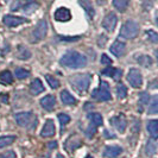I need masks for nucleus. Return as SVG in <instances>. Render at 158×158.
<instances>
[{
    "instance_id": "37",
    "label": "nucleus",
    "mask_w": 158,
    "mask_h": 158,
    "mask_svg": "<svg viewBox=\"0 0 158 158\" xmlns=\"http://www.w3.org/2000/svg\"><path fill=\"white\" fill-rule=\"evenodd\" d=\"M148 33V36H149V40L151 42H153V43H158V35L156 33L155 31H152V30H149V31L146 32Z\"/></svg>"
},
{
    "instance_id": "44",
    "label": "nucleus",
    "mask_w": 158,
    "mask_h": 158,
    "mask_svg": "<svg viewBox=\"0 0 158 158\" xmlns=\"http://www.w3.org/2000/svg\"><path fill=\"white\" fill-rule=\"evenodd\" d=\"M156 24H157V26H158V11L156 12Z\"/></svg>"
},
{
    "instance_id": "6",
    "label": "nucleus",
    "mask_w": 158,
    "mask_h": 158,
    "mask_svg": "<svg viewBox=\"0 0 158 158\" xmlns=\"http://www.w3.org/2000/svg\"><path fill=\"white\" fill-rule=\"evenodd\" d=\"M48 33V23L47 20H40L37 24V26L35 27V30L32 31V40L33 42H38L45 38Z\"/></svg>"
},
{
    "instance_id": "22",
    "label": "nucleus",
    "mask_w": 158,
    "mask_h": 158,
    "mask_svg": "<svg viewBox=\"0 0 158 158\" xmlns=\"http://www.w3.org/2000/svg\"><path fill=\"white\" fill-rule=\"evenodd\" d=\"M17 57L20 60H27L31 57V52L27 48H25L24 45H19L17 48Z\"/></svg>"
},
{
    "instance_id": "5",
    "label": "nucleus",
    "mask_w": 158,
    "mask_h": 158,
    "mask_svg": "<svg viewBox=\"0 0 158 158\" xmlns=\"http://www.w3.org/2000/svg\"><path fill=\"white\" fill-rule=\"evenodd\" d=\"M92 98L96 101H110L112 99V94L110 92V86L107 82H101L100 87L95 89L92 93Z\"/></svg>"
},
{
    "instance_id": "14",
    "label": "nucleus",
    "mask_w": 158,
    "mask_h": 158,
    "mask_svg": "<svg viewBox=\"0 0 158 158\" xmlns=\"http://www.w3.org/2000/svg\"><path fill=\"white\" fill-rule=\"evenodd\" d=\"M110 50L115 57H121L125 52V43H123L120 40H115L111 45Z\"/></svg>"
},
{
    "instance_id": "11",
    "label": "nucleus",
    "mask_w": 158,
    "mask_h": 158,
    "mask_svg": "<svg viewBox=\"0 0 158 158\" xmlns=\"http://www.w3.org/2000/svg\"><path fill=\"white\" fill-rule=\"evenodd\" d=\"M81 144H82V140L80 139L77 135H71V137H69L67 139V142L64 144V148L69 152H73L74 150H76L77 148H80Z\"/></svg>"
},
{
    "instance_id": "16",
    "label": "nucleus",
    "mask_w": 158,
    "mask_h": 158,
    "mask_svg": "<svg viewBox=\"0 0 158 158\" xmlns=\"http://www.w3.org/2000/svg\"><path fill=\"white\" fill-rule=\"evenodd\" d=\"M55 103H56V100L52 95H47V96H44V98L40 100V105H42V107H43L44 110L49 111V112H51L52 110H54Z\"/></svg>"
},
{
    "instance_id": "8",
    "label": "nucleus",
    "mask_w": 158,
    "mask_h": 158,
    "mask_svg": "<svg viewBox=\"0 0 158 158\" xmlns=\"http://www.w3.org/2000/svg\"><path fill=\"white\" fill-rule=\"evenodd\" d=\"M2 22L4 24L8 26V27H16L18 25H22L24 23H27L29 20L26 18H23V17H17V16H11V15H7L2 18Z\"/></svg>"
},
{
    "instance_id": "1",
    "label": "nucleus",
    "mask_w": 158,
    "mask_h": 158,
    "mask_svg": "<svg viewBox=\"0 0 158 158\" xmlns=\"http://www.w3.org/2000/svg\"><path fill=\"white\" fill-rule=\"evenodd\" d=\"M60 63L63 67L70 68V69H80V68L86 67L87 58L85 55L80 54L77 51H68L65 55L62 56Z\"/></svg>"
},
{
    "instance_id": "20",
    "label": "nucleus",
    "mask_w": 158,
    "mask_h": 158,
    "mask_svg": "<svg viewBox=\"0 0 158 158\" xmlns=\"http://www.w3.org/2000/svg\"><path fill=\"white\" fill-rule=\"evenodd\" d=\"M80 5L83 7V10L87 12V15L89 18H93L95 15V11H94V7H93V5H92V2L89 1V0H79Z\"/></svg>"
},
{
    "instance_id": "33",
    "label": "nucleus",
    "mask_w": 158,
    "mask_h": 158,
    "mask_svg": "<svg viewBox=\"0 0 158 158\" xmlns=\"http://www.w3.org/2000/svg\"><path fill=\"white\" fill-rule=\"evenodd\" d=\"M156 148H157V145H156V143L153 142V140H150V142L148 143V146H146V153L149 155V156H153L155 153H156Z\"/></svg>"
},
{
    "instance_id": "39",
    "label": "nucleus",
    "mask_w": 158,
    "mask_h": 158,
    "mask_svg": "<svg viewBox=\"0 0 158 158\" xmlns=\"http://www.w3.org/2000/svg\"><path fill=\"white\" fill-rule=\"evenodd\" d=\"M95 127H96V126H95V125H93V124H90V125H89V127L86 130V135H87L88 137H92V135L95 133V131H96V130H95Z\"/></svg>"
},
{
    "instance_id": "26",
    "label": "nucleus",
    "mask_w": 158,
    "mask_h": 158,
    "mask_svg": "<svg viewBox=\"0 0 158 158\" xmlns=\"http://www.w3.org/2000/svg\"><path fill=\"white\" fill-rule=\"evenodd\" d=\"M130 0H113V6L118 10L119 12H124L128 6Z\"/></svg>"
},
{
    "instance_id": "10",
    "label": "nucleus",
    "mask_w": 158,
    "mask_h": 158,
    "mask_svg": "<svg viewBox=\"0 0 158 158\" xmlns=\"http://www.w3.org/2000/svg\"><path fill=\"white\" fill-rule=\"evenodd\" d=\"M111 124L118 130L120 133H124L125 130H126V127H127L126 117L123 115V114H120V115H118V117H114V118L111 119Z\"/></svg>"
},
{
    "instance_id": "40",
    "label": "nucleus",
    "mask_w": 158,
    "mask_h": 158,
    "mask_svg": "<svg viewBox=\"0 0 158 158\" xmlns=\"http://www.w3.org/2000/svg\"><path fill=\"white\" fill-rule=\"evenodd\" d=\"M101 63H102V64H106V65H110V64L112 63V61H111V58H110L108 56L103 54V55L101 56Z\"/></svg>"
},
{
    "instance_id": "34",
    "label": "nucleus",
    "mask_w": 158,
    "mask_h": 158,
    "mask_svg": "<svg viewBox=\"0 0 158 158\" xmlns=\"http://www.w3.org/2000/svg\"><path fill=\"white\" fill-rule=\"evenodd\" d=\"M45 79H47V81L49 82V85H50V87L51 88L56 89V88L60 87V82H58L55 77H52L51 75H45Z\"/></svg>"
},
{
    "instance_id": "29",
    "label": "nucleus",
    "mask_w": 158,
    "mask_h": 158,
    "mask_svg": "<svg viewBox=\"0 0 158 158\" xmlns=\"http://www.w3.org/2000/svg\"><path fill=\"white\" fill-rule=\"evenodd\" d=\"M117 95L119 99H125L127 95V88L124 83H119L117 87Z\"/></svg>"
},
{
    "instance_id": "19",
    "label": "nucleus",
    "mask_w": 158,
    "mask_h": 158,
    "mask_svg": "<svg viewBox=\"0 0 158 158\" xmlns=\"http://www.w3.org/2000/svg\"><path fill=\"white\" fill-rule=\"evenodd\" d=\"M148 132L150 133V135L153 139L158 138V119L151 120L148 124Z\"/></svg>"
},
{
    "instance_id": "32",
    "label": "nucleus",
    "mask_w": 158,
    "mask_h": 158,
    "mask_svg": "<svg viewBox=\"0 0 158 158\" xmlns=\"http://www.w3.org/2000/svg\"><path fill=\"white\" fill-rule=\"evenodd\" d=\"M29 75H30V73H29V70H26V69H23V68H17L16 69V76L18 80L26 79Z\"/></svg>"
},
{
    "instance_id": "46",
    "label": "nucleus",
    "mask_w": 158,
    "mask_h": 158,
    "mask_svg": "<svg viewBox=\"0 0 158 158\" xmlns=\"http://www.w3.org/2000/svg\"><path fill=\"white\" fill-rule=\"evenodd\" d=\"M156 57H157V61H158V50L156 51Z\"/></svg>"
},
{
    "instance_id": "47",
    "label": "nucleus",
    "mask_w": 158,
    "mask_h": 158,
    "mask_svg": "<svg viewBox=\"0 0 158 158\" xmlns=\"http://www.w3.org/2000/svg\"><path fill=\"white\" fill-rule=\"evenodd\" d=\"M86 158H93V157H92V156H87Z\"/></svg>"
},
{
    "instance_id": "41",
    "label": "nucleus",
    "mask_w": 158,
    "mask_h": 158,
    "mask_svg": "<svg viewBox=\"0 0 158 158\" xmlns=\"http://www.w3.org/2000/svg\"><path fill=\"white\" fill-rule=\"evenodd\" d=\"M0 100H1L4 103H7L8 102V95H1V96H0Z\"/></svg>"
},
{
    "instance_id": "38",
    "label": "nucleus",
    "mask_w": 158,
    "mask_h": 158,
    "mask_svg": "<svg viewBox=\"0 0 158 158\" xmlns=\"http://www.w3.org/2000/svg\"><path fill=\"white\" fill-rule=\"evenodd\" d=\"M0 158H17V156L12 150H8L6 152H4V153H1Z\"/></svg>"
},
{
    "instance_id": "9",
    "label": "nucleus",
    "mask_w": 158,
    "mask_h": 158,
    "mask_svg": "<svg viewBox=\"0 0 158 158\" xmlns=\"http://www.w3.org/2000/svg\"><path fill=\"white\" fill-rule=\"evenodd\" d=\"M117 22H118V18H117V16H115L113 12L108 13L107 16L103 18V20H102L103 29H105V30H107L108 32H112L114 29H115Z\"/></svg>"
},
{
    "instance_id": "31",
    "label": "nucleus",
    "mask_w": 158,
    "mask_h": 158,
    "mask_svg": "<svg viewBox=\"0 0 158 158\" xmlns=\"http://www.w3.org/2000/svg\"><path fill=\"white\" fill-rule=\"evenodd\" d=\"M58 120H60V124H61V127H62L61 133H63V128L67 124H69V121H70V117H69V115H67V114L61 113V114H58Z\"/></svg>"
},
{
    "instance_id": "18",
    "label": "nucleus",
    "mask_w": 158,
    "mask_h": 158,
    "mask_svg": "<svg viewBox=\"0 0 158 158\" xmlns=\"http://www.w3.org/2000/svg\"><path fill=\"white\" fill-rule=\"evenodd\" d=\"M102 74L105 76H108V77H112V79L114 80H119L121 77V74H123V71L118 69V68H106V69H103L102 70Z\"/></svg>"
},
{
    "instance_id": "36",
    "label": "nucleus",
    "mask_w": 158,
    "mask_h": 158,
    "mask_svg": "<svg viewBox=\"0 0 158 158\" xmlns=\"http://www.w3.org/2000/svg\"><path fill=\"white\" fill-rule=\"evenodd\" d=\"M139 101H140L142 105H146V103L150 101V95L148 94L146 92H144V93H142L140 96H139Z\"/></svg>"
},
{
    "instance_id": "23",
    "label": "nucleus",
    "mask_w": 158,
    "mask_h": 158,
    "mask_svg": "<svg viewBox=\"0 0 158 158\" xmlns=\"http://www.w3.org/2000/svg\"><path fill=\"white\" fill-rule=\"evenodd\" d=\"M0 82L4 85H11L13 82V76L8 70H4L0 73Z\"/></svg>"
},
{
    "instance_id": "12",
    "label": "nucleus",
    "mask_w": 158,
    "mask_h": 158,
    "mask_svg": "<svg viewBox=\"0 0 158 158\" xmlns=\"http://www.w3.org/2000/svg\"><path fill=\"white\" fill-rule=\"evenodd\" d=\"M40 135L44 138H50V137H52V135H55V124H54V121L51 119H48L47 120V123L43 126V130H42Z\"/></svg>"
},
{
    "instance_id": "15",
    "label": "nucleus",
    "mask_w": 158,
    "mask_h": 158,
    "mask_svg": "<svg viewBox=\"0 0 158 158\" xmlns=\"http://www.w3.org/2000/svg\"><path fill=\"white\" fill-rule=\"evenodd\" d=\"M123 149L120 146H107L103 151V157L106 158H117L121 155Z\"/></svg>"
},
{
    "instance_id": "27",
    "label": "nucleus",
    "mask_w": 158,
    "mask_h": 158,
    "mask_svg": "<svg viewBox=\"0 0 158 158\" xmlns=\"http://www.w3.org/2000/svg\"><path fill=\"white\" fill-rule=\"evenodd\" d=\"M16 140V135H4L0 138V149L6 148Z\"/></svg>"
},
{
    "instance_id": "43",
    "label": "nucleus",
    "mask_w": 158,
    "mask_h": 158,
    "mask_svg": "<svg viewBox=\"0 0 158 158\" xmlns=\"http://www.w3.org/2000/svg\"><path fill=\"white\" fill-rule=\"evenodd\" d=\"M88 108H94V105H90V103H87V105L85 106V111H87Z\"/></svg>"
},
{
    "instance_id": "2",
    "label": "nucleus",
    "mask_w": 158,
    "mask_h": 158,
    "mask_svg": "<svg viewBox=\"0 0 158 158\" xmlns=\"http://www.w3.org/2000/svg\"><path fill=\"white\" fill-rule=\"evenodd\" d=\"M90 82H92V76L89 74H79L70 77L71 87L75 89V92H77L81 95L85 94L88 90Z\"/></svg>"
},
{
    "instance_id": "13",
    "label": "nucleus",
    "mask_w": 158,
    "mask_h": 158,
    "mask_svg": "<svg viewBox=\"0 0 158 158\" xmlns=\"http://www.w3.org/2000/svg\"><path fill=\"white\" fill-rule=\"evenodd\" d=\"M55 19L57 22H68V20H70L71 19L70 11L65 7H60L58 10H56Z\"/></svg>"
},
{
    "instance_id": "3",
    "label": "nucleus",
    "mask_w": 158,
    "mask_h": 158,
    "mask_svg": "<svg viewBox=\"0 0 158 158\" xmlns=\"http://www.w3.org/2000/svg\"><path fill=\"white\" fill-rule=\"evenodd\" d=\"M17 124L19 126L27 127V128H35V126L38 124V119L35 117V114L31 112H23V113H18L15 115Z\"/></svg>"
},
{
    "instance_id": "30",
    "label": "nucleus",
    "mask_w": 158,
    "mask_h": 158,
    "mask_svg": "<svg viewBox=\"0 0 158 158\" xmlns=\"http://www.w3.org/2000/svg\"><path fill=\"white\" fill-rule=\"evenodd\" d=\"M149 114H158V95L152 99L149 107Z\"/></svg>"
},
{
    "instance_id": "24",
    "label": "nucleus",
    "mask_w": 158,
    "mask_h": 158,
    "mask_svg": "<svg viewBox=\"0 0 158 158\" xmlns=\"http://www.w3.org/2000/svg\"><path fill=\"white\" fill-rule=\"evenodd\" d=\"M88 119L90 120V123L93 125H95V126H100V125H102L103 123L102 117L99 113H90V114H88Z\"/></svg>"
},
{
    "instance_id": "7",
    "label": "nucleus",
    "mask_w": 158,
    "mask_h": 158,
    "mask_svg": "<svg viewBox=\"0 0 158 158\" xmlns=\"http://www.w3.org/2000/svg\"><path fill=\"white\" fill-rule=\"evenodd\" d=\"M127 81L133 88H140L143 85V77L140 71L135 68H132L127 74Z\"/></svg>"
},
{
    "instance_id": "21",
    "label": "nucleus",
    "mask_w": 158,
    "mask_h": 158,
    "mask_svg": "<svg viewBox=\"0 0 158 158\" xmlns=\"http://www.w3.org/2000/svg\"><path fill=\"white\" fill-rule=\"evenodd\" d=\"M61 100L64 105H75L76 103V99L68 90H62L61 92Z\"/></svg>"
},
{
    "instance_id": "35",
    "label": "nucleus",
    "mask_w": 158,
    "mask_h": 158,
    "mask_svg": "<svg viewBox=\"0 0 158 158\" xmlns=\"http://www.w3.org/2000/svg\"><path fill=\"white\" fill-rule=\"evenodd\" d=\"M26 4L25 0H15L11 5V11H18L19 8H22V6H24Z\"/></svg>"
},
{
    "instance_id": "45",
    "label": "nucleus",
    "mask_w": 158,
    "mask_h": 158,
    "mask_svg": "<svg viewBox=\"0 0 158 158\" xmlns=\"http://www.w3.org/2000/svg\"><path fill=\"white\" fill-rule=\"evenodd\" d=\"M56 158H64L63 156H62V155H57V157Z\"/></svg>"
},
{
    "instance_id": "4",
    "label": "nucleus",
    "mask_w": 158,
    "mask_h": 158,
    "mask_svg": "<svg viewBox=\"0 0 158 158\" xmlns=\"http://www.w3.org/2000/svg\"><path fill=\"white\" fill-rule=\"evenodd\" d=\"M139 33V25L133 20H127L126 23L121 26L120 36L126 40H133Z\"/></svg>"
},
{
    "instance_id": "25",
    "label": "nucleus",
    "mask_w": 158,
    "mask_h": 158,
    "mask_svg": "<svg viewBox=\"0 0 158 158\" xmlns=\"http://www.w3.org/2000/svg\"><path fill=\"white\" fill-rule=\"evenodd\" d=\"M38 4L36 2V1H33V0H29V1H26V4L24 5V12L25 13H33L37 8H38Z\"/></svg>"
},
{
    "instance_id": "28",
    "label": "nucleus",
    "mask_w": 158,
    "mask_h": 158,
    "mask_svg": "<svg viewBox=\"0 0 158 158\" xmlns=\"http://www.w3.org/2000/svg\"><path fill=\"white\" fill-rule=\"evenodd\" d=\"M137 61H138V63L140 64V65L146 67V68L152 65V58L148 55H142L139 56V57H137Z\"/></svg>"
},
{
    "instance_id": "42",
    "label": "nucleus",
    "mask_w": 158,
    "mask_h": 158,
    "mask_svg": "<svg viewBox=\"0 0 158 158\" xmlns=\"http://www.w3.org/2000/svg\"><path fill=\"white\" fill-rule=\"evenodd\" d=\"M48 146H49V149H50V150H52V149H55L56 146H57V143H56V142L49 143V144H48Z\"/></svg>"
},
{
    "instance_id": "17",
    "label": "nucleus",
    "mask_w": 158,
    "mask_h": 158,
    "mask_svg": "<svg viewBox=\"0 0 158 158\" xmlns=\"http://www.w3.org/2000/svg\"><path fill=\"white\" fill-rule=\"evenodd\" d=\"M42 92H44V86L40 82V79H35L30 85V93L32 95H38Z\"/></svg>"
}]
</instances>
